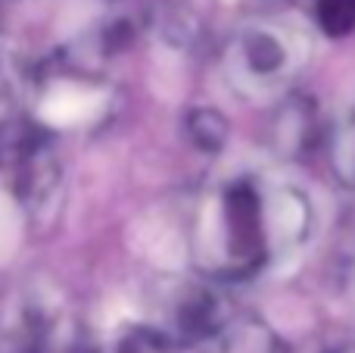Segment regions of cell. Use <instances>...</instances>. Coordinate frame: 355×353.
I'll return each instance as SVG.
<instances>
[{
    "label": "cell",
    "instance_id": "8992f818",
    "mask_svg": "<svg viewBox=\"0 0 355 353\" xmlns=\"http://www.w3.org/2000/svg\"><path fill=\"white\" fill-rule=\"evenodd\" d=\"M315 19L327 35H346L355 28V0H318Z\"/></svg>",
    "mask_w": 355,
    "mask_h": 353
},
{
    "label": "cell",
    "instance_id": "3957f363",
    "mask_svg": "<svg viewBox=\"0 0 355 353\" xmlns=\"http://www.w3.org/2000/svg\"><path fill=\"white\" fill-rule=\"evenodd\" d=\"M19 353H81V335L72 313L60 300L37 294L19 306L16 319Z\"/></svg>",
    "mask_w": 355,
    "mask_h": 353
},
{
    "label": "cell",
    "instance_id": "277c9868",
    "mask_svg": "<svg viewBox=\"0 0 355 353\" xmlns=\"http://www.w3.org/2000/svg\"><path fill=\"white\" fill-rule=\"evenodd\" d=\"M187 131H190V141H193L196 147L206 150V154H215V150H221L227 141V119L221 116L218 110L202 106V110L190 113Z\"/></svg>",
    "mask_w": 355,
    "mask_h": 353
},
{
    "label": "cell",
    "instance_id": "52a82bcc",
    "mask_svg": "<svg viewBox=\"0 0 355 353\" xmlns=\"http://www.w3.org/2000/svg\"><path fill=\"white\" fill-rule=\"evenodd\" d=\"M337 160H340V172L346 175V181H352V185H355V119L349 122L346 135L340 138Z\"/></svg>",
    "mask_w": 355,
    "mask_h": 353
},
{
    "label": "cell",
    "instance_id": "ba28073f",
    "mask_svg": "<svg viewBox=\"0 0 355 353\" xmlns=\"http://www.w3.org/2000/svg\"><path fill=\"white\" fill-rule=\"evenodd\" d=\"M25 125H0V169L10 166L12 154H16V144L22 138Z\"/></svg>",
    "mask_w": 355,
    "mask_h": 353
},
{
    "label": "cell",
    "instance_id": "9c48e42d",
    "mask_svg": "<svg viewBox=\"0 0 355 353\" xmlns=\"http://www.w3.org/2000/svg\"><path fill=\"white\" fill-rule=\"evenodd\" d=\"M6 85H10V72H6L3 60H0V94H3V91H6Z\"/></svg>",
    "mask_w": 355,
    "mask_h": 353
},
{
    "label": "cell",
    "instance_id": "5b68a950",
    "mask_svg": "<svg viewBox=\"0 0 355 353\" xmlns=\"http://www.w3.org/2000/svg\"><path fill=\"white\" fill-rule=\"evenodd\" d=\"M172 350V338L168 331L156 329V325H131L119 335L112 353H168Z\"/></svg>",
    "mask_w": 355,
    "mask_h": 353
},
{
    "label": "cell",
    "instance_id": "7a4b0ae2",
    "mask_svg": "<svg viewBox=\"0 0 355 353\" xmlns=\"http://www.w3.org/2000/svg\"><path fill=\"white\" fill-rule=\"evenodd\" d=\"M306 56L309 41L296 25L281 19H252L227 41L225 72L246 97H271L300 75Z\"/></svg>",
    "mask_w": 355,
    "mask_h": 353
},
{
    "label": "cell",
    "instance_id": "6da1fadb",
    "mask_svg": "<svg viewBox=\"0 0 355 353\" xmlns=\"http://www.w3.org/2000/svg\"><path fill=\"white\" fill-rule=\"evenodd\" d=\"M287 197L290 191H271L250 175L221 181L200 216V250L209 272L221 279H246L290 241L287 229L302 231L306 219L296 222V216H281Z\"/></svg>",
    "mask_w": 355,
    "mask_h": 353
}]
</instances>
